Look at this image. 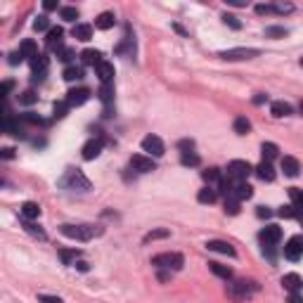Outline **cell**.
Instances as JSON below:
<instances>
[{
  "instance_id": "83f0119b",
  "label": "cell",
  "mask_w": 303,
  "mask_h": 303,
  "mask_svg": "<svg viewBox=\"0 0 303 303\" xmlns=\"http://www.w3.org/2000/svg\"><path fill=\"white\" fill-rule=\"evenodd\" d=\"M197 199H199L202 204H213V202H216V190H213V187H204V190H199Z\"/></svg>"
},
{
  "instance_id": "7dc6e473",
  "label": "cell",
  "mask_w": 303,
  "mask_h": 303,
  "mask_svg": "<svg viewBox=\"0 0 303 303\" xmlns=\"http://www.w3.org/2000/svg\"><path fill=\"white\" fill-rule=\"evenodd\" d=\"M161 237H168V230H152L150 235L145 237V242H152V239H161Z\"/></svg>"
},
{
  "instance_id": "6f0895ef",
  "label": "cell",
  "mask_w": 303,
  "mask_h": 303,
  "mask_svg": "<svg viewBox=\"0 0 303 303\" xmlns=\"http://www.w3.org/2000/svg\"><path fill=\"white\" fill-rule=\"evenodd\" d=\"M12 90V81H7V83H5V86H2V98H5V95H7V93H10Z\"/></svg>"
},
{
  "instance_id": "7bdbcfd3",
  "label": "cell",
  "mask_w": 303,
  "mask_h": 303,
  "mask_svg": "<svg viewBox=\"0 0 303 303\" xmlns=\"http://www.w3.org/2000/svg\"><path fill=\"white\" fill-rule=\"evenodd\" d=\"M57 57L62 59V62H71L76 57V52L71 50V48H62V50H57Z\"/></svg>"
},
{
  "instance_id": "6125c7cd",
  "label": "cell",
  "mask_w": 303,
  "mask_h": 303,
  "mask_svg": "<svg viewBox=\"0 0 303 303\" xmlns=\"http://www.w3.org/2000/svg\"><path fill=\"white\" fill-rule=\"evenodd\" d=\"M296 218H299V223L303 225V211H299V216H296Z\"/></svg>"
},
{
  "instance_id": "9a60e30c",
  "label": "cell",
  "mask_w": 303,
  "mask_h": 303,
  "mask_svg": "<svg viewBox=\"0 0 303 303\" xmlns=\"http://www.w3.org/2000/svg\"><path fill=\"white\" fill-rule=\"evenodd\" d=\"M206 249L216 251V253H223V256H235V253H237L235 247H232V244H227V242H223V239H211V242L206 244Z\"/></svg>"
},
{
  "instance_id": "d6986e66",
  "label": "cell",
  "mask_w": 303,
  "mask_h": 303,
  "mask_svg": "<svg viewBox=\"0 0 303 303\" xmlns=\"http://www.w3.org/2000/svg\"><path fill=\"white\" fill-rule=\"evenodd\" d=\"M282 171H284V175H289V178H296L299 171H301V166H299V161L294 156H284L282 159Z\"/></svg>"
},
{
  "instance_id": "74e56055",
  "label": "cell",
  "mask_w": 303,
  "mask_h": 303,
  "mask_svg": "<svg viewBox=\"0 0 303 303\" xmlns=\"http://www.w3.org/2000/svg\"><path fill=\"white\" fill-rule=\"evenodd\" d=\"M265 36H268V38H284V36H287V29H280V26H268V29H265Z\"/></svg>"
},
{
  "instance_id": "11a10c76",
  "label": "cell",
  "mask_w": 303,
  "mask_h": 303,
  "mask_svg": "<svg viewBox=\"0 0 303 303\" xmlns=\"http://www.w3.org/2000/svg\"><path fill=\"white\" fill-rule=\"evenodd\" d=\"M287 303H303V296L301 294H289V301Z\"/></svg>"
},
{
  "instance_id": "b9f144b4",
  "label": "cell",
  "mask_w": 303,
  "mask_h": 303,
  "mask_svg": "<svg viewBox=\"0 0 303 303\" xmlns=\"http://www.w3.org/2000/svg\"><path fill=\"white\" fill-rule=\"evenodd\" d=\"M277 213H280L282 218H296L299 216V208H296V206H282Z\"/></svg>"
},
{
  "instance_id": "bcb514c9",
  "label": "cell",
  "mask_w": 303,
  "mask_h": 303,
  "mask_svg": "<svg viewBox=\"0 0 303 303\" xmlns=\"http://www.w3.org/2000/svg\"><path fill=\"white\" fill-rule=\"evenodd\" d=\"M272 10L277 12V14H284V12H292L294 5H289V2H275V5H272Z\"/></svg>"
},
{
  "instance_id": "4316f807",
  "label": "cell",
  "mask_w": 303,
  "mask_h": 303,
  "mask_svg": "<svg viewBox=\"0 0 303 303\" xmlns=\"http://www.w3.org/2000/svg\"><path fill=\"white\" fill-rule=\"evenodd\" d=\"M249 130H251V121L247 119V116H237V119H235V133H237V135H247Z\"/></svg>"
},
{
  "instance_id": "ab89813d",
  "label": "cell",
  "mask_w": 303,
  "mask_h": 303,
  "mask_svg": "<svg viewBox=\"0 0 303 303\" xmlns=\"http://www.w3.org/2000/svg\"><path fill=\"white\" fill-rule=\"evenodd\" d=\"M223 22H225L230 29H235V31H239V29H242V22H239L235 14H223Z\"/></svg>"
},
{
  "instance_id": "9c48e42d",
  "label": "cell",
  "mask_w": 303,
  "mask_h": 303,
  "mask_svg": "<svg viewBox=\"0 0 303 303\" xmlns=\"http://www.w3.org/2000/svg\"><path fill=\"white\" fill-rule=\"evenodd\" d=\"M88 100H90V90L88 88H74V90L66 93L69 107H81V104H86Z\"/></svg>"
},
{
  "instance_id": "836d02e7",
  "label": "cell",
  "mask_w": 303,
  "mask_h": 303,
  "mask_svg": "<svg viewBox=\"0 0 303 303\" xmlns=\"http://www.w3.org/2000/svg\"><path fill=\"white\" fill-rule=\"evenodd\" d=\"M100 100H102L104 104H109V102L114 100V88L109 86V83H104V86L100 88Z\"/></svg>"
},
{
  "instance_id": "6da1fadb",
  "label": "cell",
  "mask_w": 303,
  "mask_h": 303,
  "mask_svg": "<svg viewBox=\"0 0 303 303\" xmlns=\"http://www.w3.org/2000/svg\"><path fill=\"white\" fill-rule=\"evenodd\" d=\"M258 292V284L256 282H247V280H232L227 284V296L232 301H247L253 294Z\"/></svg>"
},
{
  "instance_id": "5b68a950",
  "label": "cell",
  "mask_w": 303,
  "mask_h": 303,
  "mask_svg": "<svg viewBox=\"0 0 303 303\" xmlns=\"http://www.w3.org/2000/svg\"><path fill=\"white\" fill-rule=\"evenodd\" d=\"M251 173L249 161H242V159H235V161L227 163V178L235 180V183H247V178Z\"/></svg>"
},
{
  "instance_id": "7402d4cb",
  "label": "cell",
  "mask_w": 303,
  "mask_h": 303,
  "mask_svg": "<svg viewBox=\"0 0 303 303\" xmlns=\"http://www.w3.org/2000/svg\"><path fill=\"white\" fill-rule=\"evenodd\" d=\"M114 22H116V19H114V14H111V12H102L98 19H95V26H98L100 31H107V29L114 26Z\"/></svg>"
},
{
  "instance_id": "ba28073f",
  "label": "cell",
  "mask_w": 303,
  "mask_h": 303,
  "mask_svg": "<svg viewBox=\"0 0 303 303\" xmlns=\"http://www.w3.org/2000/svg\"><path fill=\"white\" fill-rule=\"evenodd\" d=\"M130 166L138 171V173H152L156 168V163L152 156H145V154H133L130 156Z\"/></svg>"
},
{
  "instance_id": "f35d334b",
  "label": "cell",
  "mask_w": 303,
  "mask_h": 303,
  "mask_svg": "<svg viewBox=\"0 0 303 303\" xmlns=\"http://www.w3.org/2000/svg\"><path fill=\"white\" fill-rule=\"evenodd\" d=\"M36 100H38V95L33 90H24L22 95H19V104H33Z\"/></svg>"
},
{
  "instance_id": "680465c9",
  "label": "cell",
  "mask_w": 303,
  "mask_h": 303,
  "mask_svg": "<svg viewBox=\"0 0 303 303\" xmlns=\"http://www.w3.org/2000/svg\"><path fill=\"white\" fill-rule=\"evenodd\" d=\"M265 95H256V98H253V104H263V102H265Z\"/></svg>"
},
{
  "instance_id": "be15d7a7",
  "label": "cell",
  "mask_w": 303,
  "mask_h": 303,
  "mask_svg": "<svg viewBox=\"0 0 303 303\" xmlns=\"http://www.w3.org/2000/svg\"><path fill=\"white\" fill-rule=\"evenodd\" d=\"M299 111H301V114H303V100H301V102H299Z\"/></svg>"
},
{
  "instance_id": "f546056e",
  "label": "cell",
  "mask_w": 303,
  "mask_h": 303,
  "mask_svg": "<svg viewBox=\"0 0 303 303\" xmlns=\"http://www.w3.org/2000/svg\"><path fill=\"white\" fill-rule=\"evenodd\" d=\"M19 52H22L24 57H31V59H36V57H38V48H36V43H33V41H24L22 48H19Z\"/></svg>"
},
{
  "instance_id": "d4e9b609",
  "label": "cell",
  "mask_w": 303,
  "mask_h": 303,
  "mask_svg": "<svg viewBox=\"0 0 303 303\" xmlns=\"http://www.w3.org/2000/svg\"><path fill=\"white\" fill-rule=\"evenodd\" d=\"M22 216L26 218V220L38 218V216H41V206L33 204V202H26V204H22Z\"/></svg>"
},
{
  "instance_id": "94428289",
  "label": "cell",
  "mask_w": 303,
  "mask_h": 303,
  "mask_svg": "<svg viewBox=\"0 0 303 303\" xmlns=\"http://www.w3.org/2000/svg\"><path fill=\"white\" fill-rule=\"evenodd\" d=\"M227 2H230V5H235V7H242V5H244V0H227Z\"/></svg>"
},
{
  "instance_id": "3957f363",
  "label": "cell",
  "mask_w": 303,
  "mask_h": 303,
  "mask_svg": "<svg viewBox=\"0 0 303 303\" xmlns=\"http://www.w3.org/2000/svg\"><path fill=\"white\" fill-rule=\"evenodd\" d=\"M62 185L69 187V190H74V192H88V190H90V180H88L78 168H69L66 175L62 178Z\"/></svg>"
},
{
  "instance_id": "ee69618b",
  "label": "cell",
  "mask_w": 303,
  "mask_h": 303,
  "mask_svg": "<svg viewBox=\"0 0 303 303\" xmlns=\"http://www.w3.org/2000/svg\"><path fill=\"white\" fill-rule=\"evenodd\" d=\"M225 211L230 216H237L239 213V202L237 199H225Z\"/></svg>"
},
{
  "instance_id": "8992f818",
  "label": "cell",
  "mask_w": 303,
  "mask_h": 303,
  "mask_svg": "<svg viewBox=\"0 0 303 303\" xmlns=\"http://www.w3.org/2000/svg\"><path fill=\"white\" fill-rule=\"evenodd\" d=\"M258 54L260 50H256V48H235V50H223L218 57L225 62H242V59H253Z\"/></svg>"
},
{
  "instance_id": "ffe728a7",
  "label": "cell",
  "mask_w": 303,
  "mask_h": 303,
  "mask_svg": "<svg viewBox=\"0 0 303 303\" xmlns=\"http://www.w3.org/2000/svg\"><path fill=\"white\" fill-rule=\"evenodd\" d=\"M270 111H272V116L275 119H282V116H289V114H294V109H292V104L289 102H272V107H270Z\"/></svg>"
},
{
  "instance_id": "f5cc1de1",
  "label": "cell",
  "mask_w": 303,
  "mask_h": 303,
  "mask_svg": "<svg viewBox=\"0 0 303 303\" xmlns=\"http://www.w3.org/2000/svg\"><path fill=\"white\" fill-rule=\"evenodd\" d=\"M0 156H2V159H12V156H14V150H12V147H5V150H0Z\"/></svg>"
},
{
  "instance_id": "e0dca14e",
  "label": "cell",
  "mask_w": 303,
  "mask_h": 303,
  "mask_svg": "<svg viewBox=\"0 0 303 303\" xmlns=\"http://www.w3.org/2000/svg\"><path fill=\"white\" fill-rule=\"evenodd\" d=\"M256 175H258L260 180H265V183H272L275 180V168H272L270 161H260L256 166Z\"/></svg>"
},
{
  "instance_id": "60d3db41",
  "label": "cell",
  "mask_w": 303,
  "mask_h": 303,
  "mask_svg": "<svg viewBox=\"0 0 303 303\" xmlns=\"http://www.w3.org/2000/svg\"><path fill=\"white\" fill-rule=\"evenodd\" d=\"M24 230L29 232V235H33V237H38V239H45V232L41 230V227H36L33 223H24Z\"/></svg>"
},
{
  "instance_id": "d6a6232c",
  "label": "cell",
  "mask_w": 303,
  "mask_h": 303,
  "mask_svg": "<svg viewBox=\"0 0 303 303\" xmlns=\"http://www.w3.org/2000/svg\"><path fill=\"white\" fill-rule=\"evenodd\" d=\"M180 161L185 163V166H199V154H195V152H183V156H180Z\"/></svg>"
},
{
  "instance_id": "e575fe53",
  "label": "cell",
  "mask_w": 303,
  "mask_h": 303,
  "mask_svg": "<svg viewBox=\"0 0 303 303\" xmlns=\"http://www.w3.org/2000/svg\"><path fill=\"white\" fill-rule=\"evenodd\" d=\"M78 256H81V251H78V249H62V251H59V258L64 260V263H71V260L76 263V258H78Z\"/></svg>"
},
{
  "instance_id": "30bf717a",
  "label": "cell",
  "mask_w": 303,
  "mask_h": 303,
  "mask_svg": "<svg viewBox=\"0 0 303 303\" xmlns=\"http://www.w3.org/2000/svg\"><path fill=\"white\" fill-rule=\"evenodd\" d=\"M102 147H104V140H102V138H93V140H88L86 145H83V159H86V161L98 159L100 152H102Z\"/></svg>"
},
{
  "instance_id": "484cf974",
  "label": "cell",
  "mask_w": 303,
  "mask_h": 303,
  "mask_svg": "<svg viewBox=\"0 0 303 303\" xmlns=\"http://www.w3.org/2000/svg\"><path fill=\"white\" fill-rule=\"evenodd\" d=\"M260 152H263V161H272L280 150H277L275 142H263V145H260Z\"/></svg>"
},
{
  "instance_id": "603a6c76",
  "label": "cell",
  "mask_w": 303,
  "mask_h": 303,
  "mask_svg": "<svg viewBox=\"0 0 303 303\" xmlns=\"http://www.w3.org/2000/svg\"><path fill=\"white\" fill-rule=\"evenodd\" d=\"M90 36H93V26H90V24H76L74 26L76 41H90Z\"/></svg>"
},
{
  "instance_id": "f6af8a7d",
  "label": "cell",
  "mask_w": 303,
  "mask_h": 303,
  "mask_svg": "<svg viewBox=\"0 0 303 303\" xmlns=\"http://www.w3.org/2000/svg\"><path fill=\"white\" fill-rule=\"evenodd\" d=\"M48 26H50V22H48V17H45V14H41V17L33 22V29H36V31H45Z\"/></svg>"
},
{
  "instance_id": "4fadbf2b",
  "label": "cell",
  "mask_w": 303,
  "mask_h": 303,
  "mask_svg": "<svg viewBox=\"0 0 303 303\" xmlns=\"http://www.w3.org/2000/svg\"><path fill=\"white\" fill-rule=\"evenodd\" d=\"M282 287H284L289 294H301L303 280L296 275V272H289V275H284V277H282Z\"/></svg>"
},
{
  "instance_id": "2e32d148",
  "label": "cell",
  "mask_w": 303,
  "mask_h": 303,
  "mask_svg": "<svg viewBox=\"0 0 303 303\" xmlns=\"http://www.w3.org/2000/svg\"><path fill=\"white\" fill-rule=\"evenodd\" d=\"M62 38H64V31L59 26H52L48 31V48L50 50H62Z\"/></svg>"
},
{
  "instance_id": "ac0fdd59",
  "label": "cell",
  "mask_w": 303,
  "mask_h": 303,
  "mask_svg": "<svg viewBox=\"0 0 303 303\" xmlns=\"http://www.w3.org/2000/svg\"><path fill=\"white\" fill-rule=\"evenodd\" d=\"M95 71H98L102 86H104V83H111V78H114V66L109 64V62H104V59H102V62L95 66Z\"/></svg>"
},
{
  "instance_id": "91938a15",
  "label": "cell",
  "mask_w": 303,
  "mask_h": 303,
  "mask_svg": "<svg viewBox=\"0 0 303 303\" xmlns=\"http://www.w3.org/2000/svg\"><path fill=\"white\" fill-rule=\"evenodd\" d=\"M74 265L78 268V270H83V272L88 270V263H83V260H78V263H74Z\"/></svg>"
},
{
  "instance_id": "7a4b0ae2",
  "label": "cell",
  "mask_w": 303,
  "mask_h": 303,
  "mask_svg": "<svg viewBox=\"0 0 303 303\" xmlns=\"http://www.w3.org/2000/svg\"><path fill=\"white\" fill-rule=\"evenodd\" d=\"M59 232H62L64 237H69V239L88 242V239H93L95 235H100L102 230H100V227H93V225H69V223H64V225L59 227Z\"/></svg>"
},
{
  "instance_id": "f907efd6",
  "label": "cell",
  "mask_w": 303,
  "mask_h": 303,
  "mask_svg": "<svg viewBox=\"0 0 303 303\" xmlns=\"http://www.w3.org/2000/svg\"><path fill=\"white\" fill-rule=\"evenodd\" d=\"M22 59H24V54L22 52H12L10 54V64L14 66V64H22Z\"/></svg>"
},
{
  "instance_id": "1f68e13d",
  "label": "cell",
  "mask_w": 303,
  "mask_h": 303,
  "mask_svg": "<svg viewBox=\"0 0 303 303\" xmlns=\"http://www.w3.org/2000/svg\"><path fill=\"white\" fill-rule=\"evenodd\" d=\"M289 197H292L294 206H296L299 211H303V190H299V187H292V190H289Z\"/></svg>"
},
{
  "instance_id": "277c9868",
  "label": "cell",
  "mask_w": 303,
  "mask_h": 303,
  "mask_svg": "<svg viewBox=\"0 0 303 303\" xmlns=\"http://www.w3.org/2000/svg\"><path fill=\"white\" fill-rule=\"evenodd\" d=\"M183 256L180 253H171V251H166V253H159V256H154L152 258V265L154 268H159V270H180L183 268Z\"/></svg>"
},
{
  "instance_id": "f1b7e54d",
  "label": "cell",
  "mask_w": 303,
  "mask_h": 303,
  "mask_svg": "<svg viewBox=\"0 0 303 303\" xmlns=\"http://www.w3.org/2000/svg\"><path fill=\"white\" fill-rule=\"evenodd\" d=\"M202 178H204L206 183H211V185H220V183H223V175H220V171H218V168H208V171H204V173H202Z\"/></svg>"
},
{
  "instance_id": "5bb4252c",
  "label": "cell",
  "mask_w": 303,
  "mask_h": 303,
  "mask_svg": "<svg viewBox=\"0 0 303 303\" xmlns=\"http://www.w3.org/2000/svg\"><path fill=\"white\" fill-rule=\"evenodd\" d=\"M31 69H33V83L43 81L45 74H48V59H45L43 54H38L36 59H31Z\"/></svg>"
},
{
  "instance_id": "d590c367",
  "label": "cell",
  "mask_w": 303,
  "mask_h": 303,
  "mask_svg": "<svg viewBox=\"0 0 303 303\" xmlns=\"http://www.w3.org/2000/svg\"><path fill=\"white\" fill-rule=\"evenodd\" d=\"M59 14H62L64 22H76V19H78V10H76V7H62Z\"/></svg>"
},
{
  "instance_id": "9f6ffc18",
  "label": "cell",
  "mask_w": 303,
  "mask_h": 303,
  "mask_svg": "<svg viewBox=\"0 0 303 303\" xmlns=\"http://www.w3.org/2000/svg\"><path fill=\"white\" fill-rule=\"evenodd\" d=\"M24 119H26V121H31V123H41V116H36V114H26Z\"/></svg>"
},
{
  "instance_id": "8fae6325",
  "label": "cell",
  "mask_w": 303,
  "mask_h": 303,
  "mask_svg": "<svg viewBox=\"0 0 303 303\" xmlns=\"http://www.w3.org/2000/svg\"><path fill=\"white\" fill-rule=\"evenodd\" d=\"M280 239H282V227L268 225V227H263V230H260V242H263L265 247H275Z\"/></svg>"
},
{
  "instance_id": "4dcf8cb0",
  "label": "cell",
  "mask_w": 303,
  "mask_h": 303,
  "mask_svg": "<svg viewBox=\"0 0 303 303\" xmlns=\"http://www.w3.org/2000/svg\"><path fill=\"white\" fill-rule=\"evenodd\" d=\"M81 78H83L81 66H66L64 69V81H81Z\"/></svg>"
},
{
  "instance_id": "52a82bcc",
  "label": "cell",
  "mask_w": 303,
  "mask_h": 303,
  "mask_svg": "<svg viewBox=\"0 0 303 303\" xmlns=\"http://www.w3.org/2000/svg\"><path fill=\"white\" fill-rule=\"evenodd\" d=\"M303 256V235H294L287 244H284V258L299 260Z\"/></svg>"
},
{
  "instance_id": "e7e4bbea",
  "label": "cell",
  "mask_w": 303,
  "mask_h": 303,
  "mask_svg": "<svg viewBox=\"0 0 303 303\" xmlns=\"http://www.w3.org/2000/svg\"><path fill=\"white\" fill-rule=\"evenodd\" d=\"M301 66H303V57H301Z\"/></svg>"
},
{
  "instance_id": "c3c4849f",
  "label": "cell",
  "mask_w": 303,
  "mask_h": 303,
  "mask_svg": "<svg viewBox=\"0 0 303 303\" xmlns=\"http://www.w3.org/2000/svg\"><path fill=\"white\" fill-rule=\"evenodd\" d=\"M256 12H258V14H272V5H256Z\"/></svg>"
},
{
  "instance_id": "681fc988",
  "label": "cell",
  "mask_w": 303,
  "mask_h": 303,
  "mask_svg": "<svg viewBox=\"0 0 303 303\" xmlns=\"http://www.w3.org/2000/svg\"><path fill=\"white\" fill-rule=\"evenodd\" d=\"M41 303H62V299H59V296H48V294H43V296H41Z\"/></svg>"
},
{
  "instance_id": "8d00e7d4",
  "label": "cell",
  "mask_w": 303,
  "mask_h": 303,
  "mask_svg": "<svg viewBox=\"0 0 303 303\" xmlns=\"http://www.w3.org/2000/svg\"><path fill=\"white\" fill-rule=\"evenodd\" d=\"M66 109H69V102H54V107H52V111H54V119H62V116H66Z\"/></svg>"
},
{
  "instance_id": "db71d44e",
  "label": "cell",
  "mask_w": 303,
  "mask_h": 303,
  "mask_svg": "<svg viewBox=\"0 0 303 303\" xmlns=\"http://www.w3.org/2000/svg\"><path fill=\"white\" fill-rule=\"evenodd\" d=\"M43 7H45L48 12H50V10H57L59 5H57V0H45V2H43Z\"/></svg>"
},
{
  "instance_id": "7c38bea8",
  "label": "cell",
  "mask_w": 303,
  "mask_h": 303,
  "mask_svg": "<svg viewBox=\"0 0 303 303\" xmlns=\"http://www.w3.org/2000/svg\"><path fill=\"white\" fill-rule=\"evenodd\" d=\"M142 150L147 152L150 156H161V154H163L161 138H156V135H147V138L142 140Z\"/></svg>"
},
{
  "instance_id": "cb8c5ba5",
  "label": "cell",
  "mask_w": 303,
  "mask_h": 303,
  "mask_svg": "<svg viewBox=\"0 0 303 303\" xmlns=\"http://www.w3.org/2000/svg\"><path fill=\"white\" fill-rule=\"evenodd\" d=\"M208 270L213 272V275H218V277H223V280H230V277H232V270H230L227 265H223V263H216V260L208 263Z\"/></svg>"
},
{
  "instance_id": "816d5d0a",
  "label": "cell",
  "mask_w": 303,
  "mask_h": 303,
  "mask_svg": "<svg viewBox=\"0 0 303 303\" xmlns=\"http://www.w3.org/2000/svg\"><path fill=\"white\" fill-rule=\"evenodd\" d=\"M256 216H258V218H270V216H272V211H270V208H265V206H258Z\"/></svg>"
},
{
  "instance_id": "44dd1931",
  "label": "cell",
  "mask_w": 303,
  "mask_h": 303,
  "mask_svg": "<svg viewBox=\"0 0 303 303\" xmlns=\"http://www.w3.org/2000/svg\"><path fill=\"white\" fill-rule=\"evenodd\" d=\"M81 59H83V64L98 66L100 62H102V52H100V50H83V52H81Z\"/></svg>"
}]
</instances>
